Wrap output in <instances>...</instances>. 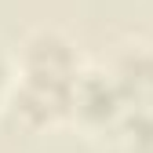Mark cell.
Segmentation results:
<instances>
[{
    "mask_svg": "<svg viewBox=\"0 0 153 153\" xmlns=\"http://www.w3.org/2000/svg\"><path fill=\"white\" fill-rule=\"evenodd\" d=\"M124 139L131 153H153V102H139L124 117Z\"/></svg>",
    "mask_w": 153,
    "mask_h": 153,
    "instance_id": "3957f363",
    "label": "cell"
},
{
    "mask_svg": "<svg viewBox=\"0 0 153 153\" xmlns=\"http://www.w3.org/2000/svg\"><path fill=\"white\" fill-rule=\"evenodd\" d=\"M73 109L91 124H113L117 117H128V99L120 84L106 73H88L73 88Z\"/></svg>",
    "mask_w": 153,
    "mask_h": 153,
    "instance_id": "6da1fadb",
    "label": "cell"
},
{
    "mask_svg": "<svg viewBox=\"0 0 153 153\" xmlns=\"http://www.w3.org/2000/svg\"><path fill=\"white\" fill-rule=\"evenodd\" d=\"M113 80L120 84L128 106H139V102H153V51L146 44L131 48L124 59L117 62V73Z\"/></svg>",
    "mask_w": 153,
    "mask_h": 153,
    "instance_id": "7a4b0ae2",
    "label": "cell"
},
{
    "mask_svg": "<svg viewBox=\"0 0 153 153\" xmlns=\"http://www.w3.org/2000/svg\"><path fill=\"white\" fill-rule=\"evenodd\" d=\"M4 80H7V73H4V66H0V95H4Z\"/></svg>",
    "mask_w": 153,
    "mask_h": 153,
    "instance_id": "277c9868",
    "label": "cell"
}]
</instances>
